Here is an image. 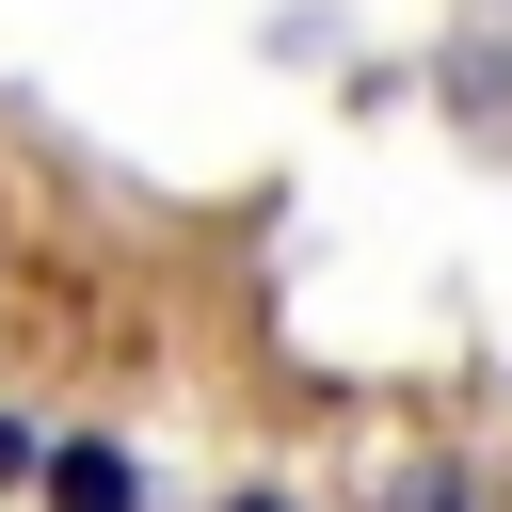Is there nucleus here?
Wrapping results in <instances>:
<instances>
[{
  "label": "nucleus",
  "instance_id": "obj_1",
  "mask_svg": "<svg viewBox=\"0 0 512 512\" xmlns=\"http://www.w3.org/2000/svg\"><path fill=\"white\" fill-rule=\"evenodd\" d=\"M128 448H48V512H128Z\"/></svg>",
  "mask_w": 512,
  "mask_h": 512
},
{
  "label": "nucleus",
  "instance_id": "obj_2",
  "mask_svg": "<svg viewBox=\"0 0 512 512\" xmlns=\"http://www.w3.org/2000/svg\"><path fill=\"white\" fill-rule=\"evenodd\" d=\"M400 512H464V480H400Z\"/></svg>",
  "mask_w": 512,
  "mask_h": 512
},
{
  "label": "nucleus",
  "instance_id": "obj_3",
  "mask_svg": "<svg viewBox=\"0 0 512 512\" xmlns=\"http://www.w3.org/2000/svg\"><path fill=\"white\" fill-rule=\"evenodd\" d=\"M240 512H272V496H240Z\"/></svg>",
  "mask_w": 512,
  "mask_h": 512
}]
</instances>
